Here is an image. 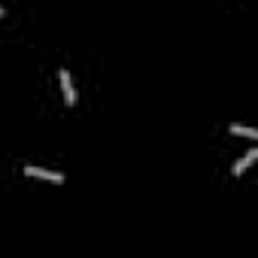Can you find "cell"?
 <instances>
[{
    "instance_id": "6da1fadb",
    "label": "cell",
    "mask_w": 258,
    "mask_h": 258,
    "mask_svg": "<svg viewBox=\"0 0 258 258\" xmlns=\"http://www.w3.org/2000/svg\"><path fill=\"white\" fill-rule=\"evenodd\" d=\"M58 79H61V88H64V100H67V106H73L76 103V88H73V79H70V70H58Z\"/></svg>"
},
{
    "instance_id": "7a4b0ae2",
    "label": "cell",
    "mask_w": 258,
    "mask_h": 258,
    "mask_svg": "<svg viewBox=\"0 0 258 258\" xmlns=\"http://www.w3.org/2000/svg\"><path fill=\"white\" fill-rule=\"evenodd\" d=\"M25 173H28V176H34V179H46V182H64V176H61V173H55V170H43V167H34V164H28V167H25Z\"/></svg>"
},
{
    "instance_id": "3957f363",
    "label": "cell",
    "mask_w": 258,
    "mask_h": 258,
    "mask_svg": "<svg viewBox=\"0 0 258 258\" xmlns=\"http://www.w3.org/2000/svg\"><path fill=\"white\" fill-rule=\"evenodd\" d=\"M255 158H258V149L252 146V149H249V152H246L243 158H237V161H234V176H240V173H243V170H246V167H249V164L255 161Z\"/></svg>"
},
{
    "instance_id": "277c9868",
    "label": "cell",
    "mask_w": 258,
    "mask_h": 258,
    "mask_svg": "<svg viewBox=\"0 0 258 258\" xmlns=\"http://www.w3.org/2000/svg\"><path fill=\"white\" fill-rule=\"evenodd\" d=\"M231 134H237V137H249V140H258V131H255V127H246V124H231Z\"/></svg>"
},
{
    "instance_id": "5b68a950",
    "label": "cell",
    "mask_w": 258,
    "mask_h": 258,
    "mask_svg": "<svg viewBox=\"0 0 258 258\" xmlns=\"http://www.w3.org/2000/svg\"><path fill=\"white\" fill-rule=\"evenodd\" d=\"M0 16H4V7H0Z\"/></svg>"
}]
</instances>
